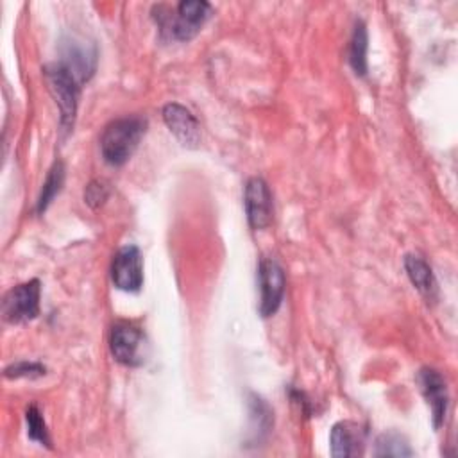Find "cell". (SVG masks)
Wrapping results in <instances>:
<instances>
[{"label":"cell","instance_id":"11","mask_svg":"<svg viewBox=\"0 0 458 458\" xmlns=\"http://www.w3.org/2000/svg\"><path fill=\"white\" fill-rule=\"evenodd\" d=\"M329 444H331V454L336 458L358 456L363 453L365 429L358 422L340 420L331 429Z\"/></svg>","mask_w":458,"mask_h":458},{"label":"cell","instance_id":"9","mask_svg":"<svg viewBox=\"0 0 458 458\" xmlns=\"http://www.w3.org/2000/svg\"><path fill=\"white\" fill-rule=\"evenodd\" d=\"M161 113L166 127L182 145L195 147L200 141L199 122L184 106L170 102L163 107Z\"/></svg>","mask_w":458,"mask_h":458},{"label":"cell","instance_id":"16","mask_svg":"<svg viewBox=\"0 0 458 458\" xmlns=\"http://www.w3.org/2000/svg\"><path fill=\"white\" fill-rule=\"evenodd\" d=\"M25 422H27V435L30 440L39 442L41 445L50 447V437H48V429L47 424L43 420L41 411L38 410V406H29L25 411Z\"/></svg>","mask_w":458,"mask_h":458},{"label":"cell","instance_id":"5","mask_svg":"<svg viewBox=\"0 0 458 458\" xmlns=\"http://www.w3.org/2000/svg\"><path fill=\"white\" fill-rule=\"evenodd\" d=\"M258 281H259V313L263 317H272L283 301L284 295V270L272 259L263 258L258 265Z\"/></svg>","mask_w":458,"mask_h":458},{"label":"cell","instance_id":"15","mask_svg":"<svg viewBox=\"0 0 458 458\" xmlns=\"http://www.w3.org/2000/svg\"><path fill=\"white\" fill-rule=\"evenodd\" d=\"M63 182H64V165L61 161H57V163H54V166L50 168V172L43 182L41 193L38 197V206H36L38 213H43L50 206L54 197L61 191Z\"/></svg>","mask_w":458,"mask_h":458},{"label":"cell","instance_id":"14","mask_svg":"<svg viewBox=\"0 0 458 458\" xmlns=\"http://www.w3.org/2000/svg\"><path fill=\"white\" fill-rule=\"evenodd\" d=\"M376 456H411L413 451L408 444V440L397 433V431H386L381 433L376 438V449H374Z\"/></svg>","mask_w":458,"mask_h":458},{"label":"cell","instance_id":"3","mask_svg":"<svg viewBox=\"0 0 458 458\" xmlns=\"http://www.w3.org/2000/svg\"><path fill=\"white\" fill-rule=\"evenodd\" d=\"M45 75L50 86V91L57 102L61 113V127L70 132L75 122L77 102L81 93V84L84 82L82 77L64 61H57L45 68Z\"/></svg>","mask_w":458,"mask_h":458},{"label":"cell","instance_id":"13","mask_svg":"<svg viewBox=\"0 0 458 458\" xmlns=\"http://www.w3.org/2000/svg\"><path fill=\"white\" fill-rule=\"evenodd\" d=\"M367 48H369V36L367 27L361 20L354 23L351 47H349V63L356 75L367 73Z\"/></svg>","mask_w":458,"mask_h":458},{"label":"cell","instance_id":"18","mask_svg":"<svg viewBox=\"0 0 458 458\" xmlns=\"http://www.w3.org/2000/svg\"><path fill=\"white\" fill-rule=\"evenodd\" d=\"M109 195V186L104 181H91L84 190V200L93 209L100 208Z\"/></svg>","mask_w":458,"mask_h":458},{"label":"cell","instance_id":"4","mask_svg":"<svg viewBox=\"0 0 458 458\" xmlns=\"http://www.w3.org/2000/svg\"><path fill=\"white\" fill-rule=\"evenodd\" d=\"M39 293L41 284L38 279L11 288L2 301L4 320L9 324H23L36 318L39 313Z\"/></svg>","mask_w":458,"mask_h":458},{"label":"cell","instance_id":"10","mask_svg":"<svg viewBox=\"0 0 458 458\" xmlns=\"http://www.w3.org/2000/svg\"><path fill=\"white\" fill-rule=\"evenodd\" d=\"M419 385L420 390L431 408L433 413V424L435 428H440L445 413H447V388H445V381L442 377V374L435 369H420L419 372Z\"/></svg>","mask_w":458,"mask_h":458},{"label":"cell","instance_id":"17","mask_svg":"<svg viewBox=\"0 0 458 458\" xmlns=\"http://www.w3.org/2000/svg\"><path fill=\"white\" fill-rule=\"evenodd\" d=\"M45 367L41 363H34V361H18L13 363L5 369V377H39L45 374Z\"/></svg>","mask_w":458,"mask_h":458},{"label":"cell","instance_id":"2","mask_svg":"<svg viewBox=\"0 0 458 458\" xmlns=\"http://www.w3.org/2000/svg\"><path fill=\"white\" fill-rule=\"evenodd\" d=\"M154 18L163 34L175 41L191 39L206 23L211 13V5L204 0H184L174 7V13L166 5L154 7Z\"/></svg>","mask_w":458,"mask_h":458},{"label":"cell","instance_id":"7","mask_svg":"<svg viewBox=\"0 0 458 458\" xmlns=\"http://www.w3.org/2000/svg\"><path fill=\"white\" fill-rule=\"evenodd\" d=\"M109 347L114 360L122 365L136 367L143 363V333L132 324L118 322L113 326Z\"/></svg>","mask_w":458,"mask_h":458},{"label":"cell","instance_id":"8","mask_svg":"<svg viewBox=\"0 0 458 458\" xmlns=\"http://www.w3.org/2000/svg\"><path fill=\"white\" fill-rule=\"evenodd\" d=\"M243 204L250 227L263 229L272 222L274 204L268 184L261 177H250L245 182Z\"/></svg>","mask_w":458,"mask_h":458},{"label":"cell","instance_id":"6","mask_svg":"<svg viewBox=\"0 0 458 458\" xmlns=\"http://www.w3.org/2000/svg\"><path fill=\"white\" fill-rule=\"evenodd\" d=\"M111 279L118 290L138 292L143 284V258L136 245H123L113 258Z\"/></svg>","mask_w":458,"mask_h":458},{"label":"cell","instance_id":"1","mask_svg":"<svg viewBox=\"0 0 458 458\" xmlns=\"http://www.w3.org/2000/svg\"><path fill=\"white\" fill-rule=\"evenodd\" d=\"M147 131V120L141 116H122L109 122L100 136V152L106 163L120 166L134 154Z\"/></svg>","mask_w":458,"mask_h":458},{"label":"cell","instance_id":"12","mask_svg":"<svg viewBox=\"0 0 458 458\" xmlns=\"http://www.w3.org/2000/svg\"><path fill=\"white\" fill-rule=\"evenodd\" d=\"M404 268L411 284L428 299H437V279L431 267L417 254H408L404 258Z\"/></svg>","mask_w":458,"mask_h":458}]
</instances>
